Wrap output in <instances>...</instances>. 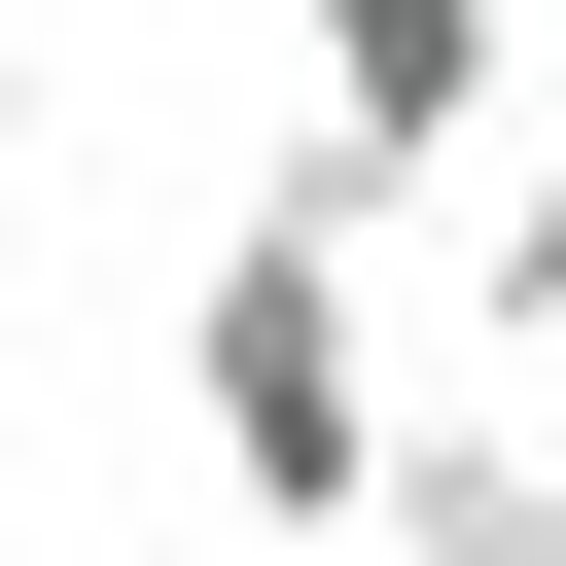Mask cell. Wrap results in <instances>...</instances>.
<instances>
[{
	"mask_svg": "<svg viewBox=\"0 0 566 566\" xmlns=\"http://www.w3.org/2000/svg\"><path fill=\"white\" fill-rule=\"evenodd\" d=\"M460 318H495V354H566V106L460 177Z\"/></svg>",
	"mask_w": 566,
	"mask_h": 566,
	"instance_id": "277c9868",
	"label": "cell"
},
{
	"mask_svg": "<svg viewBox=\"0 0 566 566\" xmlns=\"http://www.w3.org/2000/svg\"><path fill=\"white\" fill-rule=\"evenodd\" d=\"M389 566H566V460H531V424H424V460H389Z\"/></svg>",
	"mask_w": 566,
	"mask_h": 566,
	"instance_id": "3957f363",
	"label": "cell"
},
{
	"mask_svg": "<svg viewBox=\"0 0 566 566\" xmlns=\"http://www.w3.org/2000/svg\"><path fill=\"white\" fill-rule=\"evenodd\" d=\"M283 142H318L354 212L495 177V142H531V0H283Z\"/></svg>",
	"mask_w": 566,
	"mask_h": 566,
	"instance_id": "7a4b0ae2",
	"label": "cell"
},
{
	"mask_svg": "<svg viewBox=\"0 0 566 566\" xmlns=\"http://www.w3.org/2000/svg\"><path fill=\"white\" fill-rule=\"evenodd\" d=\"M354 248H389V212H354L318 142H248V212H212V283H177V424H212V495H248L283 566H354L389 460H424L389 354H354Z\"/></svg>",
	"mask_w": 566,
	"mask_h": 566,
	"instance_id": "6da1fadb",
	"label": "cell"
},
{
	"mask_svg": "<svg viewBox=\"0 0 566 566\" xmlns=\"http://www.w3.org/2000/svg\"><path fill=\"white\" fill-rule=\"evenodd\" d=\"M0 318H35V35H0Z\"/></svg>",
	"mask_w": 566,
	"mask_h": 566,
	"instance_id": "5b68a950",
	"label": "cell"
}]
</instances>
